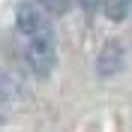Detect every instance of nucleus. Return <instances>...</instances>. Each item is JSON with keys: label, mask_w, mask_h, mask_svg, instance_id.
<instances>
[{"label": "nucleus", "mask_w": 132, "mask_h": 132, "mask_svg": "<svg viewBox=\"0 0 132 132\" xmlns=\"http://www.w3.org/2000/svg\"><path fill=\"white\" fill-rule=\"evenodd\" d=\"M15 30L27 69L36 78H48L57 66V36L48 21V12L33 0H21L15 9Z\"/></svg>", "instance_id": "nucleus-1"}, {"label": "nucleus", "mask_w": 132, "mask_h": 132, "mask_svg": "<svg viewBox=\"0 0 132 132\" xmlns=\"http://www.w3.org/2000/svg\"><path fill=\"white\" fill-rule=\"evenodd\" d=\"M120 66H123V45L111 39V42H105V48L99 51L96 69H99V75H114Z\"/></svg>", "instance_id": "nucleus-2"}, {"label": "nucleus", "mask_w": 132, "mask_h": 132, "mask_svg": "<svg viewBox=\"0 0 132 132\" xmlns=\"http://www.w3.org/2000/svg\"><path fill=\"white\" fill-rule=\"evenodd\" d=\"M18 99H24V87L18 84V78H15V72L12 69H6L3 72V111H12V105H15Z\"/></svg>", "instance_id": "nucleus-3"}, {"label": "nucleus", "mask_w": 132, "mask_h": 132, "mask_svg": "<svg viewBox=\"0 0 132 132\" xmlns=\"http://www.w3.org/2000/svg\"><path fill=\"white\" fill-rule=\"evenodd\" d=\"M132 9V0H102V12L108 21H123Z\"/></svg>", "instance_id": "nucleus-4"}, {"label": "nucleus", "mask_w": 132, "mask_h": 132, "mask_svg": "<svg viewBox=\"0 0 132 132\" xmlns=\"http://www.w3.org/2000/svg\"><path fill=\"white\" fill-rule=\"evenodd\" d=\"M48 15H66V9H69V0H36Z\"/></svg>", "instance_id": "nucleus-5"}, {"label": "nucleus", "mask_w": 132, "mask_h": 132, "mask_svg": "<svg viewBox=\"0 0 132 132\" xmlns=\"http://www.w3.org/2000/svg\"><path fill=\"white\" fill-rule=\"evenodd\" d=\"M96 3L99 0H78V6H81L84 12H96Z\"/></svg>", "instance_id": "nucleus-6"}]
</instances>
